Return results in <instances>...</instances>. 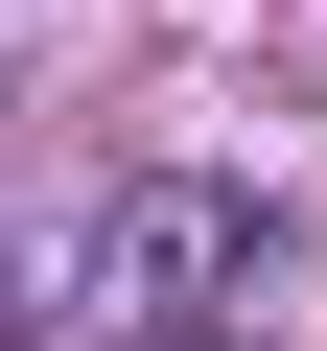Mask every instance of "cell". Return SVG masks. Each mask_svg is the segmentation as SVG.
Here are the masks:
<instances>
[{
	"instance_id": "6da1fadb",
	"label": "cell",
	"mask_w": 327,
	"mask_h": 351,
	"mask_svg": "<svg viewBox=\"0 0 327 351\" xmlns=\"http://www.w3.org/2000/svg\"><path fill=\"white\" fill-rule=\"evenodd\" d=\"M234 258H257V188H140V211L70 258V304H117V328H187Z\"/></svg>"
},
{
	"instance_id": "7a4b0ae2",
	"label": "cell",
	"mask_w": 327,
	"mask_h": 351,
	"mask_svg": "<svg viewBox=\"0 0 327 351\" xmlns=\"http://www.w3.org/2000/svg\"><path fill=\"white\" fill-rule=\"evenodd\" d=\"M0 304H24V281H0Z\"/></svg>"
}]
</instances>
